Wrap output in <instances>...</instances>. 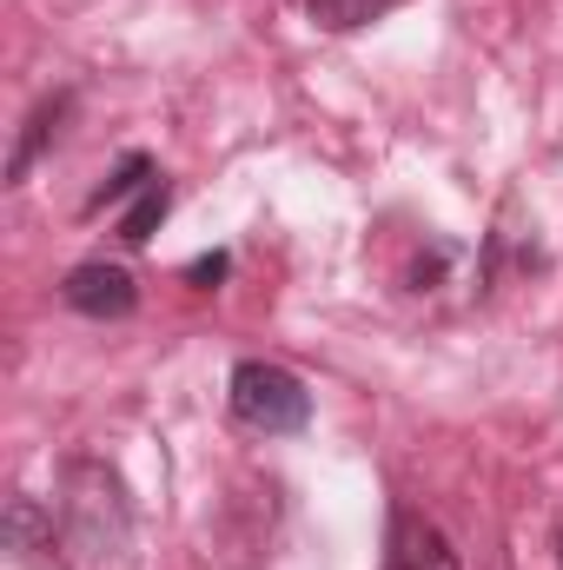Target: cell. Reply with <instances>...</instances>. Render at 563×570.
Returning <instances> with one entry per match:
<instances>
[{
  "label": "cell",
  "instance_id": "obj_1",
  "mask_svg": "<svg viewBox=\"0 0 563 570\" xmlns=\"http://www.w3.org/2000/svg\"><path fill=\"white\" fill-rule=\"evenodd\" d=\"M134 538V511L127 491L107 464H73L67 471V498H60V551L73 570H113Z\"/></svg>",
  "mask_w": 563,
  "mask_h": 570
},
{
  "label": "cell",
  "instance_id": "obj_2",
  "mask_svg": "<svg viewBox=\"0 0 563 570\" xmlns=\"http://www.w3.org/2000/svg\"><path fill=\"white\" fill-rule=\"evenodd\" d=\"M233 419L246 431H266V438H292V431L312 425V392L285 372V365H266V358H246L233 365Z\"/></svg>",
  "mask_w": 563,
  "mask_h": 570
},
{
  "label": "cell",
  "instance_id": "obj_3",
  "mask_svg": "<svg viewBox=\"0 0 563 570\" xmlns=\"http://www.w3.org/2000/svg\"><path fill=\"white\" fill-rule=\"evenodd\" d=\"M60 298H67L73 312H87V318H127V312L140 305V285H134V273L93 259V266H73V273H67Z\"/></svg>",
  "mask_w": 563,
  "mask_h": 570
},
{
  "label": "cell",
  "instance_id": "obj_4",
  "mask_svg": "<svg viewBox=\"0 0 563 570\" xmlns=\"http://www.w3.org/2000/svg\"><path fill=\"white\" fill-rule=\"evenodd\" d=\"M385 570H457V551L444 544L437 524H424V518H412V511H398V518H392Z\"/></svg>",
  "mask_w": 563,
  "mask_h": 570
},
{
  "label": "cell",
  "instance_id": "obj_5",
  "mask_svg": "<svg viewBox=\"0 0 563 570\" xmlns=\"http://www.w3.org/2000/svg\"><path fill=\"white\" fill-rule=\"evenodd\" d=\"M67 107H73L67 94H60V100H40V107H33V120H27V134H20V146H13V159H7V179H27V173H33V159L47 153V140H53V134H60V120H67Z\"/></svg>",
  "mask_w": 563,
  "mask_h": 570
},
{
  "label": "cell",
  "instance_id": "obj_6",
  "mask_svg": "<svg viewBox=\"0 0 563 570\" xmlns=\"http://www.w3.org/2000/svg\"><path fill=\"white\" fill-rule=\"evenodd\" d=\"M312 7V20L318 27H332V33H352V27H372V20H385L392 7H405V0H305Z\"/></svg>",
  "mask_w": 563,
  "mask_h": 570
},
{
  "label": "cell",
  "instance_id": "obj_7",
  "mask_svg": "<svg viewBox=\"0 0 563 570\" xmlns=\"http://www.w3.org/2000/svg\"><path fill=\"white\" fill-rule=\"evenodd\" d=\"M159 219H166V179H152V186H146L140 199L127 206V219H120V239H127V246H146Z\"/></svg>",
  "mask_w": 563,
  "mask_h": 570
},
{
  "label": "cell",
  "instance_id": "obj_8",
  "mask_svg": "<svg viewBox=\"0 0 563 570\" xmlns=\"http://www.w3.org/2000/svg\"><path fill=\"white\" fill-rule=\"evenodd\" d=\"M557 570H563V544H557Z\"/></svg>",
  "mask_w": 563,
  "mask_h": 570
}]
</instances>
